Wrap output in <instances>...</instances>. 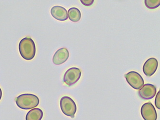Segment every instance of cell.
Listing matches in <instances>:
<instances>
[{
    "instance_id": "cell-1",
    "label": "cell",
    "mask_w": 160,
    "mask_h": 120,
    "mask_svg": "<svg viewBox=\"0 0 160 120\" xmlns=\"http://www.w3.org/2000/svg\"><path fill=\"white\" fill-rule=\"evenodd\" d=\"M19 52L25 60H32L36 55L35 43L30 38L26 37L21 39L19 43Z\"/></svg>"
},
{
    "instance_id": "cell-2",
    "label": "cell",
    "mask_w": 160,
    "mask_h": 120,
    "mask_svg": "<svg viewBox=\"0 0 160 120\" xmlns=\"http://www.w3.org/2000/svg\"><path fill=\"white\" fill-rule=\"evenodd\" d=\"M16 102L19 108L23 110H30L35 108L40 103V99L35 95L23 94L16 98Z\"/></svg>"
},
{
    "instance_id": "cell-3",
    "label": "cell",
    "mask_w": 160,
    "mask_h": 120,
    "mask_svg": "<svg viewBox=\"0 0 160 120\" xmlns=\"http://www.w3.org/2000/svg\"><path fill=\"white\" fill-rule=\"evenodd\" d=\"M61 110L66 116L74 118L76 114L77 107L74 100L68 96L62 98L60 102Z\"/></svg>"
},
{
    "instance_id": "cell-4",
    "label": "cell",
    "mask_w": 160,
    "mask_h": 120,
    "mask_svg": "<svg viewBox=\"0 0 160 120\" xmlns=\"http://www.w3.org/2000/svg\"><path fill=\"white\" fill-rule=\"evenodd\" d=\"M125 78L128 84L134 89L138 90L144 84L142 77L137 72H129L125 75Z\"/></svg>"
},
{
    "instance_id": "cell-5",
    "label": "cell",
    "mask_w": 160,
    "mask_h": 120,
    "mask_svg": "<svg viewBox=\"0 0 160 120\" xmlns=\"http://www.w3.org/2000/svg\"><path fill=\"white\" fill-rule=\"evenodd\" d=\"M81 70L78 68H72L68 69L63 76V82L68 86H71L77 83L81 78Z\"/></svg>"
},
{
    "instance_id": "cell-6",
    "label": "cell",
    "mask_w": 160,
    "mask_h": 120,
    "mask_svg": "<svg viewBox=\"0 0 160 120\" xmlns=\"http://www.w3.org/2000/svg\"><path fill=\"white\" fill-rule=\"evenodd\" d=\"M140 112L144 120H157V114L156 110L152 103H145L142 106Z\"/></svg>"
},
{
    "instance_id": "cell-7",
    "label": "cell",
    "mask_w": 160,
    "mask_h": 120,
    "mask_svg": "<svg viewBox=\"0 0 160 120\" xmlns=\"http://www.w3.org/2000/svg\"><path fill=\"white\" fill-rule=\"evenodd\" d=\"M156 87L151 84L144 85L138 91L139 97L145 100H149L153 98L156 95Z\"/></svg>"
},
{
    "instance_id": "cell-8",
    "label": "cell",
    "mask_w": 160,
    "mask_h": 120,
    "mask_svg": "<svg viewBox=\"0 0 160 120\" xmlns=\"http://www.w3.org/2000/svg\"><path fill=\"white\" fill-rule=\"evenodd\" d=\"M158 62L157 59L151 58L146 61L143 66V71L147 77H151L156 72L158 68Z\"/></svg>"
},
{
    "instance_id": "cell-9",
    "label": "cell",
    "mask_w": 160,
    "mask_h": 120,
    "mask_svg": "<svg viewBox=\"0 0 160 120\" xmlns=\"http://www.w3.org/2000/svg\"><path fill=\"white\" fill-rule=\"evenodd\" d=\"M69 57V52L66 48H62L56 51L53 55L52 62L55 65L65 63Z\"/></svg>"
},
{
    "instance_id": "cell-10",
    "label": "cell",
    "mask_w": 160,
    "mask_h": 120,
    "mask_svg": "<svg viewBox=\"0 0 160 120\" xmlns=\"http://www.w3.org/2000/svg\"><path fill=\"white\" fill-rule=\"evenodd\" d=\"M51 15L59 21H66L68 19L67 9L60 6H54L51 10Z\"/></svg>"
},
{
    "instance_id": "cell-11",
    "label": "cell",
    "mask_w": 160,
    "mask_h": 120,
    "mask_svg": "<svg viewBox=\"0 0 160 120\" xmlns=\"http://www.w3.org/2000/svg\"><path fill=\"white\" fill-rule=\"evenodd\" d=\"M43 112L39 108H34L29 111L26 115V120H42Z\"/></svg>"
},
{
    "instance_id": "cell-12",
    "label": "cell",
    "mask_w": 160,
    "mask_h": 120,
    "mask_svg": "<svg viewBox=\"0 0 160 120\" xmlns=\"http://www.w3.org/2000/svg\"><path fill=\"white\" fill-rule=\"evenodd\" d=\"M68 17L70 20L73 22H78L81 18L80 10L76 8H72L68 11Z\"/></svg>"
},
{
    "instance_id": "cell-13",
    "label": "cell",
    "mask_w": 160,
    "mask_h": 120,
    "mask_svg": "<svg viewBox=\"0 0 160 120\" xmlns=\"http://www.w3.org/2000/svg\"><path fill=\"white\" fill-rule=\"evenodd\" d=\"M145 4L150 9L157 8L160 5V0H145Z\"/></svg>"
},
{
    "instance_id": "cell-14",
    "label": "cell",
    "mask_w": 160,
    "mask_h": 120,
    "mask_svg": "<svg viewBox=\"0 0 160 120\" xmlns=\"http://www.w3.org/2000/svg\"><path fill=\"white\" fill-rule=\"evenodd\" d=\"M160 91H159L157 93L155 99V105L157 108L160 109Z\"/></svg>"
},
{
    "instance_id": "cell-15",
    "label": "cell",
    "mask_w": 160,
    "mask_h": 120,
    "mask_svg": "<svg viewBox=\"0 0 160 120\" xmlns=\"http://www.w3.org/2000/svg\"><path fill=\"white\" fill-rule=\"evenodd\" d=\"M80 2L85 6H89L93 3L94 0H81Z\"/></svg>"
},
{
    "instance_id": "cell-16",
    "label": "cell",
    "mask_w": 160,
    "mask_h": 120,
    "mask_svg": "<svg viewBox=\"0 0 160 120\" xmlns=\"http://www.w3.org/2000/svg\"><path fill=\"white\" fill-rule=\"evenodd\" d=\"M2 97V90L1 88H0V101Z\"/></svg>"
}]
</instances>
